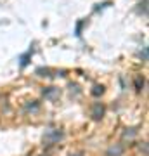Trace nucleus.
Listing matches in <instances>:
<instances>
[{"mask_svg": "<svg viewBox=\"0 0 149 156\" xmlns=\"http://www.w3.org/2000/svg\"><path fill=\"white\" fill-rule=\"evenodd\" d=\"M59 139H62L61 130H49V132L45 134V137H44V140L47 142V144H54V142H57Z\"/></svg>", "mask_w": 149, "mask_h": 156, "instance_id": "1", "label": "nucleus"}, {"mask_svg": "<svg viewBox=\"0 0 149 156\" xmlns=\"http://www.w3.org/2000/svg\"><path fill=\"white\" fill-rule=\"evenodd\" d=\"M92 116H94V120H101V118L104 116V106L101 102H95L94 106H92Z\"/></svg>", "mask_w": 149, "mask_h": 156, "instance_id": "2", "label": "nucleus"}, {"mask_svg": "<svg viewBox=\"0 0 149 156\" xmlns=\"http://www.w3.org/2000/svg\"><path fill=\"white\" fill-rule=\"evenodd\" d=\"M44 97L45 99H55V97H59V89H55V87L45 89L44 90Z\"/></svg>", "mask_w": 149, "mask_h": 156, "instance_id": "3", "label": "nucleus"}, {"mask_svg": "<svg viewBox=\"0 0 149 156\" xmlns=\"http://www.w3.org/2000/svg\"><path fill=\"white\" fill-rule=\"evenodd\" d=\"M122 153H123V146H120V144L111 146L108 149V156H122Z\"/></svg>", "mask_w": 149, "mask_h": 156, "instance_id": "4", "label": "nucleus"}, {"mask_svg": "<svg viewBox=\"0 0 149 156\" xmlns=\"http://www.w3.org/2000/svg\"><path fill=\"white\" fill-rule=\"evenodd\" d=\"M30 56H31V50H30V52H26V54L21 57V68H24L28 62H30Z\"/></svg>", "mask_w": 149, "mask_h": 156, "instance_id": "5", "label": "nucleus"}, {"mask_svg": "<svg viewBox=\"0 0 149 156\" xmlns=\"http://www.w3.org/2000/svg\"><path fill=\"white\" fill-rule=\"evenodd\" d=\"M49 69H47V68H38V69H37V75H40V76H50L49 75Z\"/></svg>", "mask_w": 149, "mask_h": 156, "instance_id": "6", "label": "nucleus"}, {"mask_svg": "<svg viewBox=\"0 0 149 156\" xmlns=\"http://www.w3.org/2000/svg\"><path fill=\"white\" fill-rule=\"evenodd\" d=\"M102 92H104V87H101V85H95L94 90H92V94L94 95H101Z\"/></svg>", "mask_w": 149, "mask_h": 156, "instance_id": "7", "label": "nucleus"}, {"mask_svg": "<svg viewBox=\"0 0 149 156\" xmlns=\"http://www.w3.org/2000/svg\"><path fill=\"white\" fill-rule=\"evenodd\" d=\"M142 85H144V80H142V78H140V76L135 78V87H137V90L142 89Z\"/></svg>", "mask_w": 149, "mask_h": 156, "instance_id": "8", "label": "nucleus"}, {"mask_svg": "<svg viewBox=\"0 0 149 156\" xmlns=\"http://www.w3.org/2000/svg\"><path fill=\"white\" fill-rule=\"evenodd\" d=\"M26 109H38V104H37V101H33V104H28Z\"/></svg>", "mask_w": 149, "mask_h": 156, "instance_id": "9", "label": "nucleus"}, {"mask_svg": "<svg viewBox=\"0 0 149 156\" xmlns=\"http://www.w3.org/2000/svg\"><path fill=\"white\" fill-rule=\"evenodd\" d=\"M140 57H144V61L147 59V49H144V52H140Z\"/></svg>", "mask_w": 149, "mask_h": 156, "instance_id": "10", "label": "nucleus"}, {"mask_svg": "<svg viewBox=\"0 0 149 156\" xmlns=\"http://www.w3.org/2000/svg\"><path fill=\"white\" fill-rule=\"evenodd\" d=\"M75 156H82V154H75Z\"/></svg>", "mask_w": 149, "mask_h": 156, "instance_id": "11", "label": "nucleus"}]
</instances>
